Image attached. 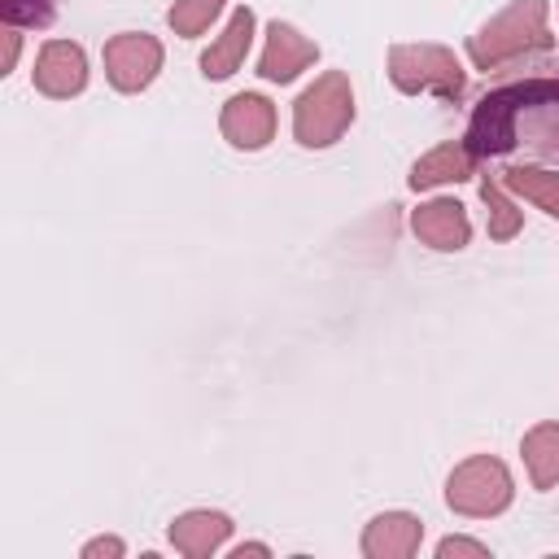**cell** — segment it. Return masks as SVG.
Returning a JSON list of instances; mask_svg holds the SVG:
<instances>
[{"mask_svg": "<svg viewBox=\"0 0 559 559\" xmlns=\"http://www.w3.org/2000/svg\"><path fill=\"white\" fill-rule=\"evenodd\" d=\"M550 4L546 0H511L502 13H493L472 39H467V57L476 70H498L507 61H520L528 52L550 48Z\"/></svg>", "mask_w": 559, "mask_h": 559, "instance_id": "6da1fadb", "label": "cell"}, {"mask_svg": "<svg viewBox=\"0 0 559 559\" xmlns=\"http://www.w3.org/2000/svg\"><path fill=\"white\" fill-rule=\"evenodd\" d=\"M537 105H559V79H528V83H511V87L489 92L476 105L472 122H467V135H463L467 148L476 157L507 153L520 140V131H515L520 114L524 109H537Z\"/></svg>", "mask_w": 559, "mask_h": 559, "instance_id": "7a4b0ae2", "label": "cell"}, {"mask_svg": "<svg viewBox=\"0 0 559 559\" xmlns=\"http://www.w3.org/2000/svg\"><path fill=\"white\" fill-rule=\"evenodd\" d=\"M354 122V87L341 70H323L293 105V135L306 148L336 144Z\"/></svg>", "mask_w": 559, "mask_h": 559, "instance_id": "3957f363", "label": "cell"}, {"mask_svg": "<svg viewBox=\"0 0 559 559\" xmlns=\"http://www.w3.org/2000/svg\"><path fill=\"white\" fill-rule=\"evenodd\" d=\"M389 79L406 96L459 100L467 87V74L445 44H393L389 48Z\"/></svg>", "mask_w": 559, "mask_h": 559, "instance_id": "277c9868", "label": "cell"}, {"mask_svg": "<svg viewBox=\"0 0 559 559\" xmlns=\"http://www.w3.org/2000/svg\"><path fill=\"white\" fill-rule=\"evenodd\" d=\"M515 498V485H511V472L502 459L493 454H472L463 459L450 480H445V502L450 511L459 515H472V520H489V515H502Z\"/></svg>", "mask_w": 559, "mask_h": 559, "instance_id": "5b68a950", "label": "cell"}, {"mask_svg": "<svg viewBox=\"0 0 559 559\" xmlns=\"http://www.w3.org/2000/svg\"><path fill=\"white\" fill-rule=\"evenodd\" d=\"M100 61H105V79L118 92H144L162 70V44L144 31H122L114 39H105Z\"/></svg>", "mask_w": 559, "mask_h": 559, "instance_id": "8992f818", "label": "cell"}, {"mask_svg": "<svg viewBox=\"0 0 559 559\" xmlns=\"http://www.w3.org/2000/svg\"><path fill=\"white\" fill-rule=\"evenodd\" d=\"M35 87L52 100H70L87 87V52L74 39H48L35 57Z\"/></svg>", "mask_w": 559, "mask_h": 559, "instance_id": "52a82bcc", "label": "cell"}, {"mask_svg": "<svg viewBox=\"0 0 559 559\" xmlns=\"http://www.w3.org/2000/svg\"><path fill=\"white\" fill-rule=\"evenodd\" d=\"M218 127H223V135H227L231 148H245V153L266 148L271 135H275V105L262 92H240V96H231L223 105Z\"/></svg>", "mask_w": 559, "mask_h": 559, "instance_id": "ba28073f", "label": "cell"}, {"mask_svg": "<svg viewBox=\"0 0 559 559\" xmlns=\"http://www.w3.org/2000/svg\"><path fill=\"white\" fill-rule=\"evenodd\" d=\"M319 61V48L314 39H306L297 26L288 22H271L266 26V48L258 57V74L271 79V83H293L301 70H310Z\"/></svg>", "mask_w": 559, "mask_h": 559, "instance_id": "9c48e42d", "label": "cell"}, {"mask_svg": "<svg viewBox=\"0 0 559 559\" xmlns=\"http://www.w3.org/2000/svg\"><path fill=\"white\" fill-rule=\"evenodd\" d=\"M411 231L419 236V245L437 253H454L472 240V218L454 197H432L411 214Z\"/></svg>", "mask_w": 559, "mask_h": 559, "instance_id": "30bf717a", "label": "cell"}, {"mask_svg": "<svg viewBox=\"0 0 559 559\" xmlns=\"http://www.w3.org/2000/svg\"><path fill=\"white\" fill-rule=\"evenodd\" d=\"M253 9H231V17H227V26L210 39V48L201 52V74L205 79H227V74H236L240 70V61H245V52H249V44H253Z\"/></svg>", "mask_w": 559, "mask_h": 559, "instance_id": "8fae6325", "label": "cell"}, {"mask_svg": "<svg viewBox=\"0 0 559 559\" xmlns=\"http://www.w3.org/2000/svg\"><path fill=\"white\" fill-rule=\"evenodd\" d=\"M424 524L406 511H384L362 528V555L367 559H406L419 550Z\"/></svg>", "mask_w": 559, "mask_h": 559, "instance_id": "7c38bea8", "label": "cell"}, {"mask_svg": "<svg viewBox=\"0 0 559 559\" xmlns=\"http://www.w3.org/2000/svg\"><path fill=\"white\" fill-rule=\"evenodd\" d=\"M476 170V153L467 148V140H450V144H437L432 153H424L415 166H411V188L424 192V188H441V183H459Z\"/></svg>", "mask_w": 559, "mask_h": 559, "instance_id": "4fadbf2b", "label": "cell"}, {"mask_svg": "<svg viewBox=\"0 0 559 559\" xmlns=\"http://www.w3.org/2000/svg\"><path fill=\"white\" fill-rule=\"evenodd\" d=\"M227 533H231V520L223 511H183L170 524V546L188 559H205L227 542Z\"/></svg>", "mask_w": 559, "mask_h": 559, "instance_id": "5bb4252c", "label": "cell"}, {"mask_svg": "<svg viewBox=\"0 0 559 559\" xmlns=\"http://www.w3.org/2000/svg\"><path fill=\"white\" fill-rule=\"evenodd\" d=\"M520 454H524V467H528V480L533 489H550L559 485V424H537L524 432L520 441Z\"/></svg>", "mask_w": 559, "mask_h": 559, "instance_id": "9a60e30c", "label": "cell"}, {"mask_svg": "<svg viewBox=\"0 0 559 559\" xmlns=\"http://www.w3.org/2000/svg\"><path fill=\"white\" fill-rule=\"evenodd\" d=\"M502 188H511L515 197L533 201L542 214L559 218V170H546V166H507L498 175Z\"/></svg>", "mask_w": 559, "mask_h": 559, "instance_id": "2e32d148", "label": "cell"}, {"mask_svg": "<svg viewBox=\"0 0 559 559\" xmlns=\"http://www.w3.org/2000/svg\"><path fill=\"white\" fill-rule=\"evenodd\" d=\"M223 9H227V0H175L170 13H166V22H170L175 35L197 39V35H205V31L214 26V17H218Z\"/></svg>", "mask_w": 559, "mask_h": 559, "instance_id": "e0dca14e", "label": "cell"}, {"mask_svg": "<svg viewBox=\"0 0 559 559\" xmlns=\"http://www.w3.org/2000/svg\"><path fill=\"white\" fill-rule=\"evenodd\" d=\"M480 201L489 205V240H511L524 227V214L507 201V192H502L498 179H485L480 183Z\"/></svg>", "mask_w": 559, "mask_h": 559, "instance_id": "ac0fdd59", "label": "cell"}, {"mask_svg": "<svg viewBox=\"0 0 559 559\" xmlns=\"http://www.w3.org/2000/svg\"><path fill=\"white\" fill-rule=\"evenodd\" d=\"M57 13V0H0V17L9 26H48Z\"/></svg>", "mask_w": 559, "mask_h": 559, "instance_id": "d6986e66", "label": "cell"}, {"mask_svg": "<svg viewBox=\"0 0 559 559\" xmlns=\"http://www.w3.org/2000/svg\"><path fill=\"white\" fill-rule=\"evenodd\" d=\"M437 555H441V559H450V555H476V559H485L489 546H485V542H472V537H445V542L437 546Z\"/></svg>", "mask_w": 559, "mask_h": 559, "instance_id": "ffe728a7", "label": "cell"}, {"mask_svg": "<svg viewBox=\"0 0 559 559\" xmlns=\"http://www.w3.org/2000/svg\"><path fill=\"white\" fill-rule=\"evenodd\" d=\"M96 555H114L118 559V555H127V546L118 537H96V542L83 546V559H96Z\"/></svg>", "mask_w": 559, "mask_h": 559, "instance_id": "44dd1931", "label": "cell"}, {"mask_svg": "<svg viewBox=\"0 0 559 559\" xmlns=\"http://www.w3.org/2000/svg\"><path fill=\"white\" fill-rule=\"evenodd\" d=\"M231 555H236V559H245V555H271V550H266V546H258V542H249V546H236Z\"/></svg>", "mask_w": 559, "mask_h": 559, "instance_id": "7402d4cb", "label": "cell"}]
</instances>
